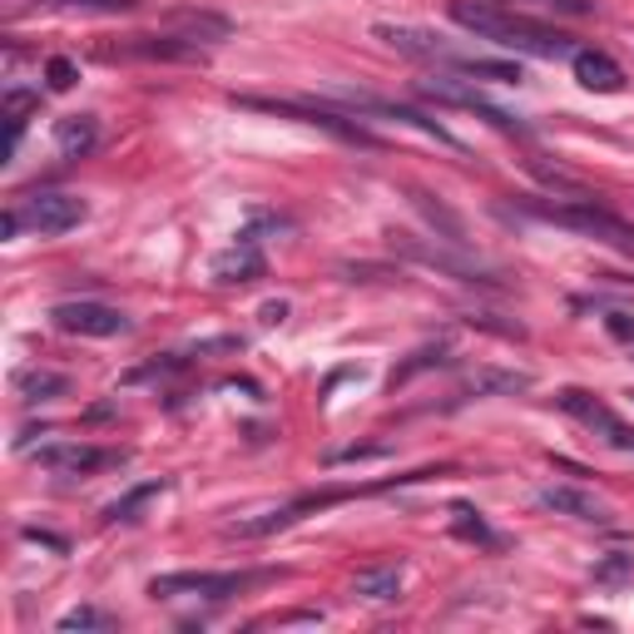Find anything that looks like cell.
Returning <instances> with one entry per match:
<instances>
[{"mask_svg":"<svg viewBox=\"0 0 634 634\" xmlns=\"http://www.w3.org/2000/svg\"><path fill=\"white\" fill-rule=\"evenodd\" d=\"M605 327L620 342H634V313H605Z\"/></svg>","mask_w":634,"mask_h":634,"instance_id":"obj_29","label":"cell"},{"mask_svg":"<svg viewBox=\"0 0 634 634\" xmlns=\"http://www.w3.org/2000/svg\"><path fill=\"white\" fill-rule=\"evenodd\" d=\"M531 392V372H501V367H481L467 382V397H515Z\"/></svg>","mask_w":634,"mask_h":634,"instance_id":"obj_17","label":"cell"},{"mask_svg":"<svg viewBox=\"0 0 634 634\" xmlns=\"http://www.w3.org/2000/svg\"><path fill=\"white\" fill-rule=\"evenodd\" d=\"M258 570H174V575H154L150 580V595L154 600H218L238 595V590L258 585Z\"/></svg>","mask_w":634,"mask_h":634,"instance_id":"obj_3","label":"cell"},{"mask_svg":"<svg viewBox=\"0 0 634 634\" xmlns=\"http://www.w3.org/2000/svg\"><path fill=\"white\" fill-rule=\"evenodd\" d=\"M50 323L60 333H75V337H124L130 333V317L110 303H94V298H75V303H55L50 308Z\"/></svg>","mask_w":634,"mask_h":634,"instance_id":"obj_8","label":"cell"},{"mask_svg":"<svg viewBox=\"0 0 634 634\" xmlns=\"http://www.w3.org/2000/svg\"><path fill=\"white\" fill-rule=\"evenodd\" d=\"M630 570H634V555L610 551V560H600V565H595V580H600V585H615V580H625Z\"/></svg>","mask_w":634,"mask_h":634,"instance_id":"obj_27","label":"cell"},{"mask_svg":"<svg viewBox=\"0 0 634 634\" xmlns=\"http://www.w3.org/2000/svg\"><path fill=\"white\" fill-rule=\"evenodd\" d=\"M120 451L110 447H90V441H50V447L35 451V467L50 476H94L104 467H120Z\"/></svg>","mask_w":634,"mask_h":634,"instance_id":"obj_9","label":"cell"},{"mask_svg":"<svg viewBox=\"0 0 634 634\" xmlns=\"http://www.w3.org/2000/svg\"><path fill=\"white\" fill-rule=\"evenodd\" d=\"M45 80H50V90H75L80 65L75 60H65V55H55V60H45Z\"/></svg>","mask_w":634,"mask_h":634,"instance_id":"obj_26","label":"cell"},{"mask_svg":"<svg viewBox=\"0 0 634 634\" xmlns=\"http://www.w3.org/2000/svg\"><path fill=\"white\" fill-rule=\"evenodd\" d=\"M263 273H268V258H263V248H258V234H238L234 248H224L214 258V278L218 283H228V288H243V283H258Z\"/></svg>","mask_w":634,"mask_h":634,"instance_id":"obj_12","label":"cell"},{"mask_svg":"<svg viewBox=\"0 0 634 634\" xmlns=\"http://www.w3.org/2000/svg\"><path fill=\"white\" fill-rule=\"evenodd\" d=\"M535 501H541L545 511H555V515H570V521H590V525H610V521H615V511H610L600 495L580 491V485H545Z\"/></svg>","mask_w":634,"mask_h":634,"instance_id":"obj_13","label":"cell"},{"mask_svg":"<svg viewBox=\"0 0 634 634\" xmlns=\"http://www.w3.org/2000/svg\"><path fill=\"white\" fill-rule=\"evenodd\" d=\"M417 208H421V214L431 218V224L441 228V238H447L451 248H467V228H461V218L451 214V208H441V204H437V198H431V194H417Z\"/></svg>","mask_w":634,"mask_h":634,"instance_id":"obj_23","label":"cell"},{"mask_svg":"<svg viewBox=\"0 0 634 634\" xmlns=\"http://www.w3.org/2000/svg\"><path fill=\"white\" fill-rule=\"evenodd\" d=\"M283 317H288V303H268V308H263V323L268 327H278Z\"/></svg>","mask_w":634,"mask_h":634,"instance_id":"obj_30","label":"cell"},{"mask_svg":"<svg viewBox=\"0 0 634 634\" xmlns=\"http://www.w3.org/2000/svg\"><path fill=\"white\" fill-rule=\"evenodd\" d=\"M70 10H100V16H124V10H140V0H55Z\"/></svg>","mask_w":634,"mask_h":634,"instance_id":"obj_28","label":"cell"},{"mask_svg":"<svg viewBox=\"0 0 634 634\" xmlns=\"http://www.w3.org/2000/svg\"><path fill=\"white\" fill-rule=\"evenodd\" d=\"M16 392H20V401H55V397L70 392V377L25 367V372H16Z\"/></svg>","mask_w":634,"mask_h":634,"instance_id":"obj_19","label":"cell"},{"mask_svg":"<svg viewBox=\"0 0 634 634\" xmlns=\"http://www.w3.org/2000/svg\"><path fill=\"white\" fill-rule=\"evenodd\" d=\"M60 634H75V630H114V615H104V610H94V605H80V610H70V615H60Z\"/></svg>","mask_w":634,"mask_h":634,"instance_id":"obj_24","label":"cell"},{"mask_svg":"<svg viewBox=\"0 0 634 634\" xmlns=\"http://www.w3.org/2000/svg\"><path fill=\"white\" fill-rule=\"evenodd\" d=\"M168 25H174L178 35L198 40V45H218V40L228 35V20L224 16H208V10H178Z\"/></svg>","mask_w":634,"mask_h":634,"instance_id":"obj_18","label":"cell"},{"mask_svg":"<svg viewBox=\"0 0 634 634\" xmlns=\"http://www.w3.org/2000/svg\"><path fill=\"white\" fill-rule=\"evenodd\" d=\"M372 35L382 40V45H392L397 55L421 60V65H437V70H451V75H457L461 60H467L447 35H437V30H421V25H392V20H377Z\"/></svg>","mask_w":634,"mask_h":634,"instance_id":"obj_4","label":"cell"},{"mask_svg":"<svg viewBox=\"0 0 634 634\" xmlns=\"http://www.w3.org/2000/svg\"><path fill=\"white\" fill-rule=\"evenodd\" d=\"M535 218H545V224H560V228H575V234L595 238V243H610V248H625L634 253V224L620 214H610L605 204H600L595 194L590 198H570V204H525Z\"/></svg>","mask_w":634,"mask_h":634,"instance_id":"obj_2","label":"cell"},{"mask_svg":"<svg viewBox=\"0 0 634 634\" xmlns=\"http://www.w3.org/2000/svg\"><path fill=\"white\" fill-rule=\"evenodd\" d=\"M555 401H560V411H565V417H575L580 427H590L600 441H605V447H615V451H634V427H630L625 417H620V411H610L595 392H580V387H565V392H560Z\"/></svg>","mask_w":634,"mask_h":634,"instance_id":"obj_6","label":"cell"},{"mask_svg":"<svg viewBox=\"0 0 634 634\" xmlns=\"http://www.w3.org/2000/svg\"><path fill=\"white\" fill-rule=\"evenodd\" d=\"M164 491H168V481H144V485H134V491H124L120 501L104 511V521H134V515H140V505L154 501V495H164Z\"/></svg>","mask_w":634,"mask_h":634,"instance_id":"obj_22","label":"cell"},{"mask_svg":"<svg viewBox=\"0 0 634 634\" xmlns=\"http://www.w3.org/2000/svg\"><path fill=\"white\" fill-rule=\"evenodd\" d=\"M451 515H457V535H467V541H491V531H485L481 511H471L467 501H457V505H451Z\"/></svg>","mask_w":634,"mask_h":634,"instance_id":"obj_25","label":"cell"},{"mask_svg":"<svg viewBox=\"0 0 634 634\" xmlns=\"http://www.w3.org/2000/svg\"><path fill=\"white\" fill-rule=\"evenodd\" d=\"M570 65H575V80L585 84V90H595V94H620L625 90V70H620V60H610L605 50H575Z\"/></svg>","mask_w":634,"mask_h":634,"instance_id":"obj_14","label":"cell"},{"mask_svg":"<svg viewBox=\"0 0 634 634\" xmlns=\"http://www.w3.org/2000/svg\"><path fill=\"white\" fill-rule=\"evenodd\" d=\"M451 20L461 30H471L476 40H491L501 50H515V55H535V60H570L575 55V35L545 25L535 16H521V10L491 6V0H451Z\"/></svg>","mask_w":634,"mask_h":634,"instance_id":"obj_1","label":"cell"},{"mask_svg":"<svg viewBox=\"0 0 634 634\" xmlns=\"http://www.w3.org/2000/svg\"><path fill=\"white\" fill-rule=\"evenodd\" d=\"M491 6H505V10H535V16H565V20H585L595 16V0H491Z\"/></svg>","mask_w":634,"mask_h":634,"instance_id":"obj_20","label":"cell"},{"mask_svg":"<svg viewBox=\"0 0 634 634\" xmlns=\"http://www.w3.org/2000/svg\"><path fill=\"white\" fill-rule=\"evenodd\" d=\"M198 55H204V45L178 35V30H168V35H130L124 45L104 50V60H198Z\"/></svg>","mask_w":634,"mask_h":634,"instance_id":"obj_11","label":"cell"},{"mask_svg":"<svg viewBox=\"0 0 634 634\" xmlns=\"http://www.w3.org/2000/svg\"><path fill=\"white\" fill-rule=\"evenodd\" d=\"M16 214H20V224H25L30 234L55 238V234L80 228L90 208H84V198H75V194H25L16 204Z\"/></svg>","mask_w":634,"mask_h":634,"instance_id":"obj_7","label":"cell"},{"mask_svg":"<svg viewBox=\"0 0 634 634\" xmlns=\"http://www.w3.org/2000/svg\"><path fill=\"white\" fill-rule=\"evenodd\" d=\"M20 228H25V224H20V214H16V208H10V214H6V218H0V234H6V238H16V234H20Z\"/></svg>","mask_w":634,"mask_h":634,"instance_id":"obj_31","label":"cell"},{"mask_svg":"<svg viewBox=\"0 0 634 634\" xmlns=\"http://www.w3.org/2000/svg\"><path fill=\"white\" fill-rule=\"evenodd\" d=\"M55 144L65 158H84L94 144H100V124H94L90 114H70V120L55 124Z\"/></svg>","mask_w":634,"mask_h":634,"instance_id":"obj_16","label":"cell"},{"mask_svg":"<svg viewBox=\"0 0 634 634\" xmlns=\"http://www.w3.org/2000/svg\"><path fill=\"white\" fill-rule=\"evenodd\" d=\"M421 100H437V104H451V110H471V114H481L485 124H495L501 134H531V124H521V120H511L505 110H495L485 94H476L467 80H457L451 70H437L431 80H421Z\"/></svg>","mask_w":634,"mask_h":634,"instance_id":"obj_5","label":"cell"},{"mask_svg":"<svg viewBox=\"0 0 634 634\" xmlns=\"http://www.w3.org/2000/svg\"><path fill=\"white\" fill-rule=\"evenodd\" d=\"M352 595L362 600H397L401 595V560H377V565H362L352 575Z\"/></svg>","mask_w":634,"mask_h":634,"instance_id":"obj_15","label":"cell"},{"mask_svg":"<svg viewBox=\"0 0 634 634\" xmlns=\"http://www.w3.org/2000/svg\"><path fill=\"white\" fill-rule=\"evenodd\" d=\"M40 104V94L30 90H6V124H10V140H6V158H16L20 150V134H25V114Z\"/></svg>","mask_w":634,"mask_h":634,"instance_id":"obj_21","label":"cell"},{"mask_svg":"<svg viewBox=\"0 0 634 634\" xmlns=\"http://www.w3.org/2000/svg\"><path fill=\"white\" fill-rule=\"evenodd\" d=\"M392 248L407 253V258H417V263H427V268L451 273L457 283H491V288H495V273L491 268H481V263L461 258V253H451V248H431V243H421L417 234H392Z\"/></svg>","mask_w":634,"mask_h":634,"instance_id":"obj_10","label":"cell"}]
</instances>
